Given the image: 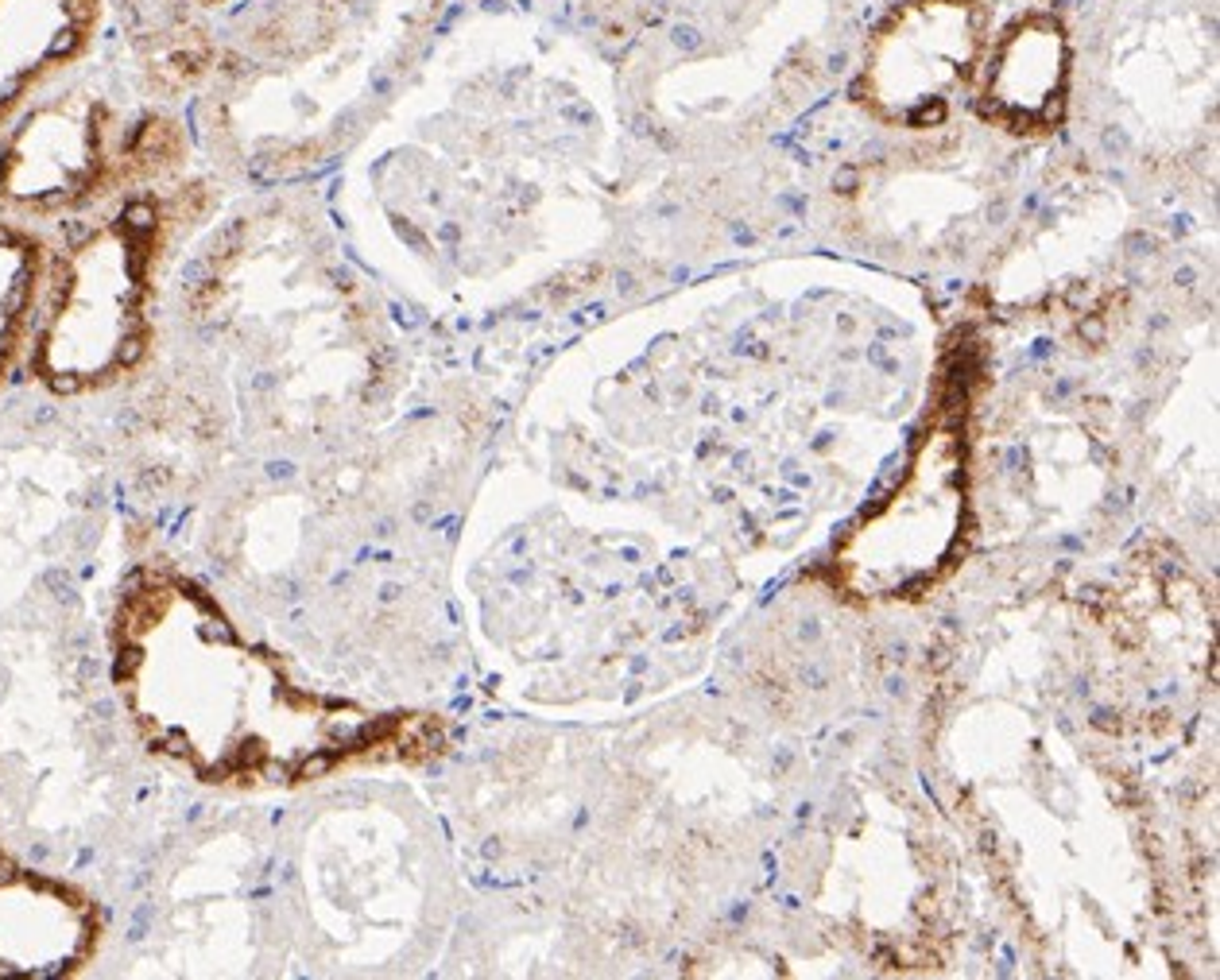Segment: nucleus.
Returning <instances> with one entry per match:
<instances>
[{
    "label": "nucleus",
    "mask_w": 1220,
    "mask_h": 980,
    "mask_svg": "<svg viewBox=\"0 0 1220 980\" xmlns=\"http://www.w3.org/2000/svg\"><path fill=\"white\" fill-rule=\"evenodd\" d=\"M179 616V644L195 655L198 702L206 717L190 724L171 755L206 783H299L334 764L349 748L337 737L341 717L314 693L299 690L279 659L248 647L237 628L186 582H167Z\"/></svg>",
    "instance_id": "1"
},
{
    "label": "nucleus",
    "mask_w": 1220,
    "mask_h": 980,
    "mask_svg": "<svg viewBox=\"0 0 1220 980\" xmlns=\"http://www.w3.org/2000/svg\"><path fill=\"white\" fill-rule=\"evenodd\" d=\"M984 51V16L973 0H911L876 31L864 58V93L884 117L938 120Z\"/></svg>",
    "instance_id": "2"
},
{
    "label": "nucleus",
    "mask_w": 1220,
    "mask_h": 980,
    "mask_svg": "<svg viewBox=\"0 0 1220 980\" xmlns=\"http://www.w3.org/2000/svg\"><path fill=\"white\" fill-rule=\"evenodd\" d=\"M136 291L140 257L128 233H105L78 252L67 299L47 334V368L55 384L74 388L133 357Z\"/></svg>",
    "instance_id": "3"
},
{
    "label": "nucleus",
    "mask_w": 1220,
    "mask_h": 980,
    "mask_svg": "<svg viewBox=\"0 0 1220 980\" xmlns=\"http://www.w3.org/2000/svg\"><path fill=\"white\" fill-rule=\"evenodd\" d=\"M1070 74L1066 36L1050 16L1015 20L1004 36L988 47V82L984 101L1008 124L1042 129L1057 120Z\"/></svg>",
    "instance_id": "4"
}]
</instances>
